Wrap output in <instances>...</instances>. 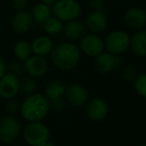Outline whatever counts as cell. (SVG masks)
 Listing matches in <instances>:
<instances>
[{
    "mask_svg": "<svg viewBox=\"0 0 146 146\" xmlns=\"http://www.w3.org/2000/svg\"><path fill=\"white\" fill-rule=\"evenodd\" d=\"M19 110L23 118L29 122L42 121L51 110L50 100L45 94L34 92L21 102Z\"/></svg>",
    "mask_w": 146,
    "mask_h": 146,
    "instance_id": "1",
    "label": "cell"
},
{
    "mask_svg": "<svg viewBox=\"0 0 146 146\" xmlns=\"http://www.w3.org/2000/svg\"><path fill=\"white\" fill-rule=\"evenodd\" d=\"M81 51L72 42H62L54 46L51 52V60L54 66L62 71H70L79 64Z\"/></svg>",
    "mask_w": 146,
    "mask_h": 146,
    "instance_id": "2",
    "label": "cell"
},
{
    "mask_svg": "<svg viewBox=\"0 0 146 146\" xmlns=\"http://www.w3.org/2000/svg\"><path fill=\"white\" fill-rule=\"evenodd\" d=\"M23 137L28 145L42 146L50 139V131L41 121H33L28 123L24 128Z\"/></svg>",
    "mask_w": 146,
    "mask_h": 146,
    "instance_id": "3",
    "label": "cell"
},
{
    "mask_svg": "<svg viewBox=\"0 0 146 146\" xmlns=\"http://www.w3.org/2000/svg\"><path fill=\"white\" fill-rule=\"evenodd\" d=\"M52 12L60 20L68 22L80 17L82 7L77 0H56L53 4Z\"/></svg>",
    "mask_w": 146,
    "mask_h": 146,
    "instance_id": "4",
    "label": "cell"
},
{
    "mask_svg": "<svg viewBox=\"0 0 146 146\" xmlns=\"http://www.w3.org/2000/svg\"><path fill=\"white\" fill-rule=\"evenodd\" d=\"M130 46V37L122 30H114L108 35L104 41V47L113 55H119L127 51Z\"/></svg>",
    "mask_w": 146,
    "mask_h": 146,
    "instance_id": "5",
    "label": "cell"
},
{
    "mask_svg": "<svg viewBox=\"0 0 146 146\" xmlns=\"http://www.w3.org/2000/svg\"><path fill=\"white\" fill-rule=\"evenodd\" d=\"M21 133L20 122L14 116L7 115L0 120V142L10 144L19 137Z\"/></svg>",
    "mask_w": 146,
    "mask_h": 146,
    "instance_id": "6",
    "label": "cell"
},
{
    "mask_svg": "<svg viewBox=\"0 0 146 146\" xmlns=\"http://www.w3.org/2000/svg\"><path fill=\"white\" fill-rule=\"evenodd\" d=\"M24 69L28 76L34 78H42L47 74L49 70V64L45 57L39 55H31L24 61Z\"/></svg>",
    "mask_w": 146,
    "mask_h": 146,
    "instance_id": "7",
    "label": "cell"
},
{
    "mask_svg": "<svg viewBox=\"0 0 146 146\" xmlns=\"http://www.w3.org/2000/svg\"><path fill=\"white\" fill-rule=\"evenodd\" d=\"M81 49L87 56L96 57L106 49L104 41L94 33L86 34L81 39Z\"/></svg>",
    "mask_w": 146,
    "mask_h": 146,
    "instance_id": "8",
    "label": "cell"
},
{
    "mask_svg": "<svg viewBox=\"0 0 146 146\" xmlns=\"http://www.w3.org/2000/svg\"><path fill=\"white\" fill-rule=\"evenodd\" d=\"M19 92V77L11 73H5L0 79V96L10 100Z\"/></svg>",
    "mask_w": 146,
    "mask_h": 146,
    "instance_id": "9",
    "label": "cell"
},
{
    "mask_svg": "<svg viewBox=\"0 0 146 146\" xmlns=\"http://www.w3.org/2000/svg\"><path fill=\"white\" fill-rule=\"evenodd\" d=\"M96 69L100 74H108L121 66V60L111 53H104L96 57Z\"/></svg>",
    "mask_w": 146,
    "mask_h": 146,
    "instance_id": "10",
    "label": "cell"
},
{
    "mask_svg": "<svg viewBox=\"0 0 146 146\" xmlns=\"http://www.w3.org/2000/svg\"><path fill=\"white\" fill-rule=\"evenodd\" d=\"M33 18L29 11L24 10H19L14 14L13 18L11 21V28L16 34L23 35L26 34L30 28L32 27Z\"/></svg>",
    "mask_w": 146,
    "mask_h": 146,
    "instance_id": "11",
    "label": "cell"
},
{
    "mask_svg": "<svg viewBox=\"0 0 146 146\" xmlns=\"http://www.w3.org/2000/svg\"><path fill=\"white\" fill-rule=\"evenodd\" d=\"M65 94L71 104L74 106H81L87 102L88 98V92L84 86L80 84H72L66 88Z\"/></svg>",
    "mask_w": 146,
    "mask_h": 146,
    "instance_id": "12",
    "label": "cell"
},
{
    "mask_svg": "<svg viewBox=\"0 0 146 146\" xmlns=\"http://www.w3.org/2000/svg\"><path fill=\"white\" fill-rule=\"evenodd\" d=\"M124 19L129 28L140 30L146 25V11L140 7L129 8L125 13Z\"/></svg>",
    "mask_w": 146,
    "mask_h": 146,
    "instance_id": "13",
    "label": "cell"
},
{
    "mask_svg": "<svg viewBox=\"0 0 146 146\" xmlns=\"http://www.w3.org/2000/svg\"><path fill=\"white\" fill-rule=\"evenodd\" d=\"M106 26H108V17L102 10L92 11L88 15L87 20H86V27L90 32L98 34V33L104 31Z\"/></svg>",
    "mask_w": 146,
    "mask_h": 146,
    "instance_id": "14",
    "label": "cell"
},
{
    "mask_svg": "<svg viewBox=\"0 0 146 146\" xmlns=\"http://www.w3.org/2000/svg\"><path fill=\"white\" fill-rule=\"evenodd\" d=\"M63 32L67 39L71 41H78L87 34V27L82 21L75 19L68 21L64 25Z\"/></svg>",
    "mask_w": 146,
    "mask_h": 146,
    "instance_id": "15",
    "label": "cell"
},
{
    "mask_svg": "<svg viewBox=\"0 0 146 146\" xmlns=\"http://www.w3.org/2000/svg\"><path fill=\"white\" fill-rule=\"evenodd\" d=\"M88 115L90 119L100 121L106 116L108 112V106L102 98H94L90 100L87 108Z\"/></svg>",
    "mask_w": 146,
    "mask_h": 146,
    "instance_id": "16",
    "label": "cell"
},
{
    "mask_svg": "<svg viewBox=\"0 0 146 146\" xmlns=\"http://www.w3.org/2000/svg\"><path fill=\"white\" fill-rule=\"evenodd\" d=\"M31 48H32V52L35 55L46 57L49 54H51L53 48H54V43L50 37L39 36L35 38L31 43Z\"/></svg>",
    "mask_w": 146,
    "mask_h": 146,
    "instance_id": "17",
    "label": "cell"
},
{
    "mask_svg": "<svg viewBox=\"0 0 146 146\" xmlns=\"http://www.w3.org/2000/svg\"><path fill=\"white\" fill-rule=\"evenodd\" d=\"M66 85L61 80H53L48 83L46 88H45V96L50 102L57 100H61L65 96L66 92Z\"/></svg>",
    "mask_w": 146,
    "mask_h": 146,
    "instance_id": "18",
    "label": "cell"
},
{
    "mask_svg": "<svg viewBox=\"0 0 146 146\" xmlns=\"http://www.w3.org/2000/svg\"><path fill=\"white\" fill-rule=\"evenodd\" d=\"M131 50L137 56H146V30H139L130 38Z\"/></svg>",
    "mask_w": 146,
    "mask_h": 146,
    "instance_id": "19",
    "label": "cell"
},
{
    "mask_svg": "<svg viewBox=\"0 0 146 146\" xmlns=\"http://www.w3.org/2000/svg\"><path fill=\"white\" fill-rule=\"evenodd\" d=\"M32 15L33 21L36 23H43L45 22L49 17L52 16V8L48 4L39 2L38 4L33 7L32 11L30 12Z\"/></svg>",
    "mask_w": 146,
    "mask_h": 146,
    "instance_id": "20",
    "label": "cell"
},
{
    "mask_svg": "<svg viewBox=\"0 0 146 146\" xmlns=\"http://www.w3.org/2000/svg\"><path fill=\"white\" fill-rule=\"evenodd\" d=\"M43 30L48 35L56 36L63 32L64 24L63 21L57 18L56 16H51L45 22H43Z\"/></svg>",
    "mask_w": 146,
    "mask_h": 146,
    "instance_id": "21",
    "label": "cell"
},
{
    "mask_svg": "<svg viewBox=\"0 0 146 146\" xmlns=\"http://www.w3.org/2000/svg\"><path fill=\"white\" fill-rule=\"evenodd\" d=\"M14 56L19 61H25L32 55V48L31 44L26 41H19L14 45L13 48Z\"/></svg>",
    "mask_w": 146,
    "mask_h": 146,
    "instance_id": "22",
    "label": "cell"
},
{
    "mask_svg": "<svg viewBox=\"0 0 146 146\" xmlns=\"http://www.w3.org/2000/svg\"><path fill=\"white\" fill-rule=\"evenodd\" d=\"M37 90V83L32 77H24L19 80V92L24 94H32Z\"/></svg>",
    "mask_w": 146,
    "mask_h": 146,
    "instance_id": "23",
    "label": "cell"
},
{
    "mask_svg": "<svg viewBox=\"0 0 146 146\" xmlns=\"http://www.w3.org/2000/svg\"><path fill=\"white\" fill-rule=\"evenodd\" d=\"M134 88L135 90L140 96L146 98V74H142V75H140L139 77L136 78Z\"/></svg>",
    "mask_w": 146,
    "mask_h": 146,
    "instance_id": "24",
    "label": "cell"
},
{
    "mask_svg": "<svg viewBox=\"0 0 146 146\" xmlns=\"http://www.w3.org/2000/svg\"><path fill=\"white\" fill-rule=\"evenodd\" d=\"M6 70H8V73L13 74V75L17 76V77H20L25 71L24 65L20 64L19 62H12L8 67H6Z\"/></svg>",
    "mask_w": 146,
    "mask_h": 146,
    "instance_id": "25",
    "label": "cell"
},
{
    "mask_svg": "<svg viewBox=\"0 0 146 146\" xmlns=\"http://www.w3.org/2000/svg\"><path fill=\"white\" fill-rule=\"evenodd\" d=\"M123 77L127 80V81H133L136 77V71L133 67L128 66V67L124 68L123 70Z\"/></svg>",
    "mask_w": 146,
    "mask_h": 146,
    "instance_id": "26",
    "label": "cell"
},
{
    "mask_svg": "<svg viewBox=\"0 0 146 146\" xmlns=\"http://www.w3.org/2000/svg\"><path fill=\"white\" fill-rule=\"evenodd\" d=\"M7 104H6V110L9 112H16L20 108V106H19V102H17L16 100L13 98H10V100H7Z\"/></svg>",
    "mask_w": 146,
    "mask_h": 146,
    "instance_id": "27",
    "label": "cell"
},
{
    "mask_svg": "<svg viewBox=\"0 0 146 146\" xmlns=\"http://www.w3.org/2000/svg\"><path fill=\"white\" fill-rule=\"evenodd\" d=\"M88 4H90V7L92 8L94 11L102 10L104 7V0H88Z\"/></svg>",
    "mask_w": 146,
    "mask_h": 146,
    "instance_id": "28",
    "label": "cell"
},
{
    "mask_svg": "<svg viewBox=\"0 0 146 146\" xmlns=\"http://www.w3.org/2000/svg\"><path fill=\"white\" fill-rule=\"evenodd\" d=\"M50 106H51V108H53L54 110H62L65 108V102H64L63 98L53 100V102H50Z\"/></svg>",
    "mask_w": 146,
    "mask_h": 146,
    "instance_id": "29",
    "label": "cell"
},
{
    "mask_svg": "<svg viewBox=\"0 0 146 146\" xmlns=\"http://www.w3.org/2000/svg\"><path fill=\"white\" fill-rule=\"evenodd\" d=\"M12 4L16 11L24 10L27 6V0H12Z\"/></svg>",
    "mask_w": 146,
    "mask_h": 146,
    "instance_id": "30",
    "label": "cell"
},
{
    "mask_svg": "<svg viewBox=\"0 0 146 146\" xmlns=\"http://www.w3.org/2000/svg\"><path fill=\"white\" fill-rule=\"evenodd\" d=\"M6 73V65L4 60L0 57V79L3 77V75Z\"/></svg>",
    "mask_w": 146,
    "mask_h": 146,
    "instance_id": "31",
    "label": "cell"
},
{
    "mask_svg": "<svg viewBox=\"0 0 146 146\" xmlns=\"http://www.w3.org/2000/svg\"><path fill=\"white\" fill-rule=\"evenodd\" d=\"M40 2L42 3H45V4H48V5H53V4L56 2V0H40Z\"/></svg>",
    "mask_w": 146,
    "mask_h": 146,
    "instance_id": "32",
    "label": "cell"
},
{
    "mask_svg": "<svg viewBox=\"0 0 146 146\" xmlns=\"http://www.w3.org/2000/svg\"><path fill=\"white\" fill-rule=\"evenodd\" d=\"M42 146H55V144H53V143H51L50 141H48V142L45 143V144L42 145Z\"/></svg>",
    "mask_w": 146,
    "mask_h": 146,
    "instance_id": "33",
    "label": "cell"
},
{
    "mask_svg": "<svg viewBox=\"0 0 146 146\" xmlns=\"http://www.w3.org/2000/svg\"><path fill=\"white\" fill-rule=\"evenodd\" d=\"M15 146H20V145H15Z\"/></svg>",
    "mask_w": 146,
    "mask_h": 146,
    "instance_id": "34",
    "label": "cell"
},
{
    "mask_svg": "<svg viewBox=\"0 0 146 146\" xmlns=\"http://www.w3.org/2000/svg\"><path fill=\"white\" fill-rule=\"evenodd\" d=\"M144 146H146V145H144Z\"/></svg>",
    "mask_w": 146,
    "mask_h": 146,
    "instance_id": "35",
    "label": "cell"
},
{
    "mask_svg": "<svg viewBox=\"0 0 146 146\" xmlns=\"http://www.w3.org/2000/svg\"><path fill=\"white\" fill-rule=\"evenodd\" d=\"M145 11H146V10H145Z\"/></svg>",
    "mask_w": 146,
    "mask_h": 146,
    "instance_id": "36",
    "label": "cell"
}]
</instances>
